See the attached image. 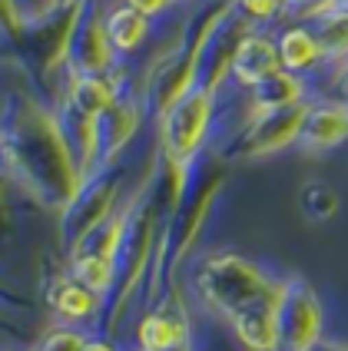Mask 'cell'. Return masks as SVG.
<instances>
[{"mask_svg":"<svg viewBox=\"0 0 348 351\" xmlns=\"http://www.w3.org/2000/svg\"><path fill=\"white\" fill-rule=\"evenodd\" d=\"M312 30L318 34L325 57H345L348 53V14L342 10H325L309 23Z\"/></svg>","mask_w":348,"mask_h":351,"instance_id":"obj_6","label":"cell"},{"mask_svg":"<svg viewBox=\"0 0 348 351\" xmlns=\"http://www.w3.org/2000/svg\"><path fill=\"white\" fill-rule=\"evenodd\" d=\"M83 338H80L77 332H57L47 345H43V351H83Z\"/></svg>","mask_w":348,"mask_h":351,"instance_id":"obj_11","label":"cell"},{"mask_svg":"<svg viewBox=\"0 0 348 351\" xmlns=\"http://www.w3.org/2000/svg\"><path fill=\"white\" fill-rule=\"evenodd\" d=\"M50 305H54L63 318L77 322V318L93 315V308H97V298H93V292H90L83 282H60L57 289L50 292Z\"/></svg>","mask_w":348,"mask_h":351,"instance_id":"obj_5","label":"cell"},{"mask_svg":"<svg viewBox=\"0 0 348 351\" xmlns=\"http://www.w3.org/2000/svg\"><path fill=\"white\" fill-rule=\"evenodd\" d=\"M348 136V106L342 103H325V106H315L305 113L302 119V146L309 149H332Z\"/></svg>","mask_w":348,"mask_h":351,"instance_id":"obj_3","label":"cell"},{"mask_svg":"<svg viewBox=\"0 0 348 351\" xmlns=\"http://www.w3.org/2000/svg\"><path fill=\"white\" fill-rule=\"evenodd\" d=\"M83 351H113V348H110L106 341H86V345H83Z\"/></svg>","mask_w":348,"mask_h":351,"instance_id":"obj_14","label":"cell"},{"mask_svg":"<svg viewBox=\"0 0 348 351\" xmlns=\"http://www.w3.org/2000/svg\"><path fill=\"white\" fill-rule=\"evenodd\" d=\"M77 282H83L90 292H103L110 289L113 282V265L100 255H90V258H80L77 262Z\"/></svg>","mask_w":348,"mask_h":351,"instance_id":"obj_9","label":"cell"},{"mask_svg":"<svg viewBox=\"0 0 348 351\" xmlns=\"http://www.w3.org/2000/svg\"><path fill=\"white\" fill-rule=\"evenodd\" d=\"M282 70V60H279V47L272 43L266 34H252L235 47V57H232V73L235 80L259 86L262 80H269L272 73Z\"/></svg>","mask_w":348,"mask_h":351,"instance_id":"obj_1","label":"cell"},{"mask_svg":"<svg viewBox=\"0 0 348 351\" xmlns=\"http://www.w3.org/2000/svg\"><path fill=\"white\" fill-rule=\"evenodd\" d=\"M338 93H342V106H348V70L338 80Z\"/></svg>","mask_w":348,"mask_h":351,"instance_id":"obj_13","label":"cell"},{"mask_svg":"<svg viewBox=\"0 0 348 351\" xmlns=\"http://www.w3.org/2000/svg\"><path fill=\"white\" fill-rule=\"evenodd\" d=\"M239 10L255 23H272L286 10V0H239Z\"/></svg>","mask_w":348,"mask_h":351,"instance_id":"obj_10","label":"cell"},{"mask_svg":"<svg viewBox=\"0 0 348 351\" xmlns=\"http://www.w3.org/2000/svg\"><path fill=\"white\" fill-rule=\"evenodd\" d=\"M255 97H259V103H266L272 110H282V106H289V103L302 97V80L289 73V70H279V73H272L269 80H262L255 86Z\"/></svg>","mask_w":348,"mask_h":351,"instance_id":"obj_7","label":"cell"},{"mask_svg":"<svg viewBox=\"0 0 348 351\" xmlns=\"http://www.w3.org/2000/svg\"><path fill=\"white\" fill-rule=\"evenodd\" d=\"M143 348L146 351H170L179 341V332H176V325L170 318H163V315H153V318H146L143 322Z\"/></svg>","mask_w":348,"mask_h":351,"instance_id":"obj_8","label":"cell"},{"mask_svg":"<svg viewBox=\"0 0 348 351\" xmlns=\"http://www.w3.org/2000/svg\"><path fill=\"white\" fill-rule=\"evenodd\" d=\"M279 47V60H282V70H289L295 77L309 73L312 66H318L325 60V47L318 34L312 30L309 23H292L282 30V37L275 40Z\"/></svg>","mask_w":348,"mask_h":351,"instance_id":"obj_2","label":"cell"},{"mask_svg":"<svg viewBox=\"0 0 348 351\" xmlns=\"http://www.w3.org/2000/svg\"><path fill=\"white\" fill-rule=\"evenodd\" d=\"M126 3L143 17H156V14H163L170 7V0H126Z\"/></svg>","mask_w":348,"mask_h":351,"instance_id":"obj_12","label":"cell"},{"mask_svg":"<svg viewBox=\"0 0 348 351\" xmlns=\"http://www.w3.org/2000/svg\"><path fill=\"white\" fill-rule=\"evenodd\" d=\"M146 37H150V17L136 14L130 3H116L106 14V40L113 43V50L133 53L146 43Z\"/></svg>","mask_w":348,"mask_h":351,"instance_id":"obj_4","label":"cell"}]
</instances>
